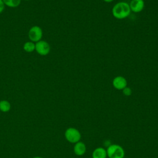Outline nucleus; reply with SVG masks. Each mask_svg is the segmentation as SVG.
<instances>
[{"mask_svg":"<svg viewBox=\"0 0 158 158\" xmlns=\"http://www.w3.org/2000/svg\"><path fill=\"white\" fill-rule=\"evenodd\" d=\"M131 12L128 4L125 2L117 3L112 9V14L114 17L118 19H123L127 17Z\"/></svg>","mask_w":158,"mask_h":158,"instance_id":"nucleus-1","label":"nucleus"},{"mask_svg":"<svg viewBox=\"0 0 158 158\" xmlns=\"http://www.w3.org/2000/svg\"><path fill=\"white\" fill-rule=\"evenodd\" d=\"M107 156L109 158H123L125 153L123 148L118 144L110 145L107 150Z\"/></svg>","mask_w":158,"mask_h":158,"instance_id":"nucleus-2","label":"nucleus"},{"mask_svg":"<svg viewBox=\"0 0 158 158\" xmlns=\"http://www.w3.org/2000/svg\"><path fill=\"white\" fill-rule=\"evenodd\" d=\"M66 139L71 143L78 142L81 138V134L79 131L75 128H69L65 132Z\"/></svg>","mask_w":158,"mask_h":158,"instance_id":"nucleus-3","label":"nucleus"},{"mask_svg":"<svg viewBox=\"0 0 158 158\" xmlns=\"http://www.w3.org/2000/svg\"><path fill=\"white\" fill-rule=\"evenodd\" d=\"M42 36V29L37 25H35L31 27L28 31V38L32 42H38L40 41Z\"/></svg>","mask_w":158,"mask_h":158,"instance_id":"nucleus-4","label":"nucleus"},{"mask_svg":"<svg viewBox=\"0 0 158 158\" xmlns=\"http://www.w3.org/2000/svg\"><path fill=\"white\" fill-rule=\"evenodd\" d=\"M50 46L45 41H39L35 44V50L37 53L41 56H46L50 52Z\"/></svg>","mask_w":158,"mask_h":158,"instance_id":"nucleus-5","label":"nucleus"},{"mask_svg":"<svg viewBox=\"0 0 158 158\" xmlns=\"http://www.w3.org/2000/svg\"><path fill=\"white\" fill-rule=\"evenodd\" d=\"M113 86L117 89H123L127 85V81L123 77L117 76L115 77L112 81Z\"/></svg>","mask_w":158,"mask_h":158,"instance_id":"nucleus-6","label":"nucleus"},{"mask_svg":"<svg viewBox=\"0 0 158 158\" xmlns=\"http://www.w3.org/2000/svg\"><path fill=\"white\" fill-rule=\"evenodd\" d=\"M129 6L133 12H139L143 9L144 2L143 0H131Z\"/></svg>","mask_w":158,"mask_h":158,"instance_id":"nucleus-7","label":"nucleus"},{"mask_svg":"<svg viewBox=\"0 0 158 158\" xmlns=\"http://www.w3.org/2000/svg\"><path fill=\"white\" fill-rule=\"evenodd\" d=\"M86 150V146L82 142H79L78 141V142L76 143L75 146H74V148H73L74 152L77 156L83 155L85 153Z\"/></svg>","mask_w":158,"mask_h":158,"instance_id":"nucleus-8","label":"nucleus"},{"mask_svg":"<svg viewBox=\"0 0 158 158\" xmlns=\"http://www.w3.org/2000/svg\"><path fill=\"white\" fill-rule=\"evenodd\" d=\"M93 158H106V150L102 148H98L95 149L92 154Z\"/></svg>","mask_w":158,"mask_h":158,"instance_id":"nucleus-9","label":"nucleus"},{"mask_svg":"<svg viewBox=\"0 0 158 158\" xmlns=\"http://www.w3.org/2000/svg\"><path fill=\"white\" fill-rule=\"evenodd\" d=\"M10 104L8 101L2 100L0 101V110L3 112H9L10 109Z\"/></svg>","mask_w":158,"mask_h":158,"instance_id":"nucleus-10","label":"nucleus"},{"mask_svg":"<svg viewBox=\"0 0 158 158\" xmlns=\"http://www.w3.org/2000/svg\"><path fill=\"white\" fill-rule=\"evenodd\" d=\"M23 49L27 52H31L35 49V44L32 41H27L23 44Z\"/></svg>","mask_w":158,"mask_h":158,"instance_id":"nucleus-11","label":"nucleus"},{"mask_svg":"<svg viewBox=\"0 0 158 158\" xmlns=\"http://www.w3.org/2000/svg\"><path fill=\"white\" fill-rule=\"evenodd\" d=\"M4 4L10 7H16L20 4L21 0H2Z\"/></svg>","mask_w":158,"mask_h":158,"instance_id":"nucleus-12","label":"nucleus"},{"mask_svg":"<svg viewBox=\"0 0 158 158\" xmlns=\"http://www.w3.org/2000/svg\"><path fill=\"white\" fill-rule=\"evenodd\" d=\"M123 93L125 96H130L131 94V89L128 87H125L123 89Z\"/></svg>","mask_w":158,"mask_h":158,"instance_id":"nucleus-13","label":"nucleus"},{"mask_svg":"<svg viewBox=\"0 0 158 158\" xmlns=\"http://www.w3.org/2000/svg\"><path fill=\"white\" fill-rule=\"evenodd\" d=\"M4 3L2 0H0V14H1L4 9Z\"/></svg>","mask_w":158,"mask_h":158,"instance_id":"nucleus-14","label":"nucleus"},{"mask_svg":"<svg viewBox=\"0 0 158 158\" xmlns=\"http://www.w3.org/2000/svg\"><path fill=\"white\" fill-rule=\"evenodd\" d=\"M103 1H105V2H110L113 1L114 0H103Z\"/></svg>","mask_w":158,"mask_h":158,"instance_id":"nucleus-15","label":"nucleus"},{"mask_svg":"<svg viewBox=\"0 0 158 158\" xmlns=\"http://www.w3.org/2000/svg\"><path fill=\"white\" fill-rule=\"evenodd\" d=\"M33 158H43V157H40V156H36V157H33Z\"/></svg>","mask_w":158,"mask_h":158,"instance_id":"nucleus-16","label":"nucleus"},{"mask_svg":"<svg viewBox=\"0 0 158 158\" xmlns=\"http://www.w3.org/2000/svg\"><path fill=\"white\" fill-rule=\"evenodd\" d=\"M25 1H29V0H25Z\"/></svg>","mask_w":158,"mask_h":158,"instance_id":"nucleus-17","label":"nucleus"}]
</instances>
